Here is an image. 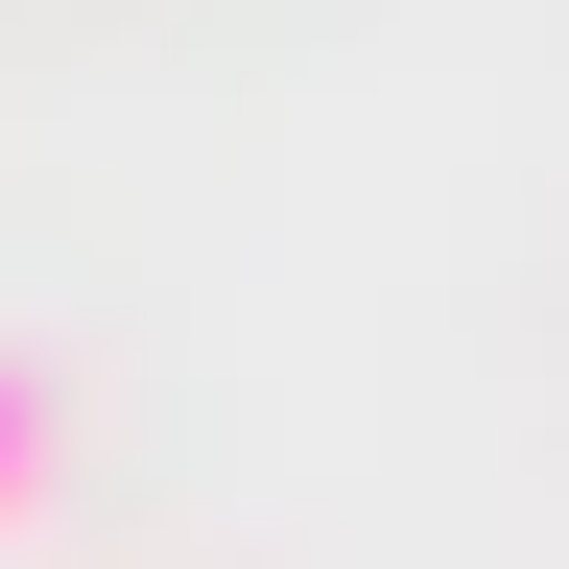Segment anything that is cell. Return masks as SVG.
<instances>
[{
	"instance_id": "1",
	"label": "cell",
	"mask_w": 569,
	"mask_h": 569,
	"mask_svg": "<svg viewBox=\"0 0 569 569\" xmlns=\"http://www.w3.org/2000/svg\"><path fill=\"white\" fill-rule=\"evenodd\" d=\"M48 522H71V380L0 332V546H48Z\"/></svg>"
}]
</instances>
